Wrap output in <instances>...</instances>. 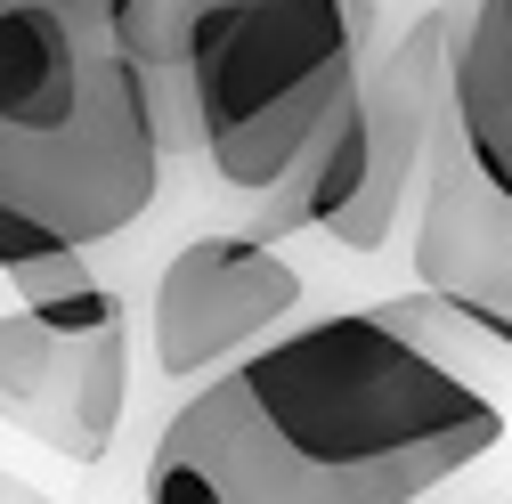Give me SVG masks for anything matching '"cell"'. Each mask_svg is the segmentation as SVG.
<instances>
[{"mask_svg": "<svg viewBox=\"0 0 512 504\" xmlns=\"http://www.w3.org/2000/svg\"><path fill=\"white\" fill-rule=\"evenodd\" d=\"M415 285L456 326L512 350V196L480 179L447 106L431 122L423 179H415Z\"/></svg>", "mask_w": 512, "mask_h": 504, "instance_id": "5", "label": "cell"}, {"mask_svg": "<svg viewBox=\"0 0 512 504\" xmlns=\"http://www.w3.org/2000/svg\"><path fill=\"white\" fill-rule=\"evenodd\" d=\"M131 399V334L122 318L106 326H49L41 309L0 318V423L33 431L41 448L98 464L122 431Z\"/></svg>", "mask_w": 512, "mask_h": 504, "instance_id": "6", "label": "cell"}, {"mask_svg": "<svg viewBox=\"0 0 512 504\" xmlns=\"http://www.w3.org/2000/svg\"><path fill=\"white\" fill-rule=\"evenodd\" d=\"M163 187L114 0H0V212L57 244L122 236Z\"/></svg>", "mask_w": 512, "mask_h": 504, "instance_id": "3", "label": "cell"}, {"mask_svg": "<svg viewBox=\"0 0 512 504\" xmlns=\"http://www.w3.org/2000/svg\"><path fill=\"white\" fill-rule=\"evenodd\" d=\"M0 504H49L33 480H17V472H0Z\"/></svg>", "mask_w": 512, "mask_h": 504, "instance_id": "10", "label": "cell"}, {"mask_svg": "<svg viewBox=\"0 0 512 504\" xmlns=\"http://www.w3.org/2000/svg\"><path fill=\"white\" fill-rule=\"evenodd\" d=\"M439 106H447V0L423 9L399 41H382L374 57L358 41L342 114L317 122V139L252 196L261 212H252L244 236L277 244L293 228H326L350 252H382L399 236V212L415 204Z\"/></svg>", "mask_w": 512, "mask_h": 504, "instance_id": "4", "label": "cell"}, {"mask_svg": "<svg viewBox=\"0 0 512 504\" xmlns=\"http://www.w3.org/2000/svg\"><path fill=\"white\" fill-rule=\"evenodd\" d=\"M447 114L496 196H512V0H447Z\"/></svg>", "mask_w": 512, "mask_h": 504, "instance_id": "8", "label": "cell"}, {"mask_svg": "<svg viewBox=\"0 0 512 504\" xmlns=\"http://www.w3.org/2000/svg\"><path fill=\"white\" fill-rule=\"evenodd\" d=\"M155 147L204 155L220 187H261L342 114L358 74V0H114Z\"/></svg>", "mask_w": 512, "mask_h": 504, "instance_id": "2", "label": "cell"}, {"mask_svg": "<svg viewBox=\"0 0 512 504\" xmlns=\"http://www.w3.org/2000/svg\"><path fill=\"white\" fill-rule=\"evenodd\" d=\"M504 439V407L391 309L236 350L147 456V504H423Z\"/></svg>", "mask_w": 512, "mask_h": 504, "instance_id": "1", "label": "cell"}, {"mask_svg": "<svg viewBox=\"0 0 512 504\" xmlns=\"http://www.w3.org/2000/svg\"><path fill=\"white\" fill-rule=\"evenodd\" d=\"M301 309V269L261 236H187L155 285V366L212 374Z\"/></svg>", "mask_w": 512, "mask_h": 504, "instance_id": "7", "label": "cell"}, {"mask_svg": "<svg viewBox=\"0 0 512 504\" xmlns=\"http://www.w3.org/2000/svg\"><path fill=\"white\" fill-rule=\"evenodd\" d=\"M9 285H17V301H25V309H49V301H66V293L98 285V277H90V244H49V252H25V261H9Z\"/></svg>", "mask_w": 512, "mask_h": 504, "instance_id": "9", "label": "cell"}]
</instances>
